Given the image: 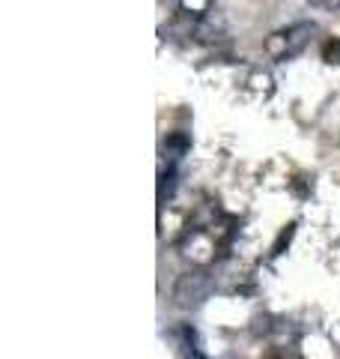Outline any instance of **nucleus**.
<instances>
[{"instance_id":"f257e3e1","label":"nucleus","mask_w":340,"mask_h":359,"mask_svg":"<svg viewBox=\"0 0 340 359\" xmlns=\"http://www.w3.org/2000/svg\"><path fill=\"white\" fill-rule=\"evenodd\" d=\"M316 33V25L313 21H299V25H290V27H281L275 30L271 36L263 42V48L271 60H292L308 48L311 39Z\"/></svg>"},{"instance_id":"f03ea898","label":"nucleus","mask_w":340,"mask_h":359,"mask_svg":"<svg viewBox=\"0 0 340 359\" xmlns=\"http://www.w3.org/2000/svg\"><path fill=\"white\" fill-rule=\"evenodd\" d=\"M209 294H212V278L203 269H191V273L179 276L173 287V302L179 309H197L203 299H209Z\"/></svg>"},{"instance_id":"7ed1b4c3","label":"nucleus","mask_w":340,"mask_h":359,"mask_svg":"<svg viewBox=\"0 0 340 359\" xmlns=\"http://www.w3.org/2000/svg\"><path fill=\"white\" fill-rule=\"evenodd\" d=\"M185 257H191V261H197V264H209L215 255H218V240L212 237L209 231H194V233H188V240H185Z\"/></svg>"},{"instance_id":"20e7f679","label":"nucleus","mask_w":340,"mask_h":359,"mask_svg":"<svg viewBox=\"0 0 340 359\" xmlns=\"http://www.w3.org/2000/svg\"><path fill=\"white\" fill-rule=\"evenodd\" d=\"M248 93H254L257 99H269L271 96V75L269 72H263V69H257V72H251V78H248Z\"/></svg>"},{"instance_id":"39448f33","label":"nucleus","mask_w":340,"mask_h":359,"mask_svg":"<svg viewBox=\"0 0 340 359\" xmlns=\"http://www.w3.org/2000/svg\"><path fill=\"white\" fill-rule=\"evenodd\" d=\"M215 0H179V13L185 18H206Z\"/></svg>"},{"instance_id":"423d86ee","label":"nucleus","mask_w":340,"mask_h":359,"mask_svg":"<svg viewBox=\"0 0 340 359\" xmlns=\"http://www.w3.org/2000/svg\"><path fill=\"white\" fill-rule=\"evenodd\" d=\"M323 60L325 63H340V39H328L323 45Z\"/></svg>"},{"instance_id":"0eeeda50","label":"nucleus","mask_w":340,"mask_h":359,"mask_svg":"<svg viewBox=\"0 0 340 359\" xmlns=\"http://www.w3.org/2000/svg\"><path fill=\"white\" fill-rule=\"evenodd\" d=\"M170 147L188 150V138H185V135H170V138H167V150H170Z\"/></svg>"},{"instance_id":"6e6552de","label":"nucleus","mask_w":340,"mask_h":359,"mask_svg":"<svg viewBox=\"0 0 340 359\" xmlns=\"http://www.w3.org/2000/svg\"><path fill=\"white\" fill-rule=\"evenodd\" d=\"M311 4L320 9H340V0H311Z\"/></svg>"}]
</instances>
